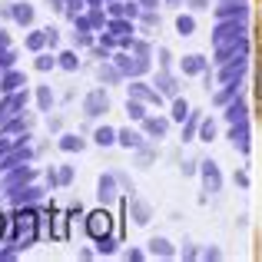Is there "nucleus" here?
Returning a JSON list of instances; mask_svg holds the SVG:
<instances>
[{"label": "nucleus", "instance_id": "obj_1", "mask_svg": "<svg viewBox=\"0 0 262 262\" xmlns=\"http://www.w3.org/2000/svg\"><path fill=\"white\" fill-rule=\"evenodd\" d=\"M106 229H110V216H106V212H96V216H90V232H93V236H103Z\"/></svg>", "mask_w": 262, "mask_h": 262}, {"label": "nucleus", "instance_id": "obj_2", "mask_svg": "<svg viewBox=\"0 0 262 262\" xmlns=\"http://www.w3.org/2000/svg\"><path fill=\"white\" fill-rule=\"evenodd\" d=\"M17 229H20V239L30 243V239H33V216H24V212H20V216H17Z\"/></svg>", "mask_w": 262, "mask_h": 262}, {"label": "nucleus", "instance_id": "obj_3", "mask_svg": "<svg viewBox=\"0 0 262 262\" xmlns=\"http://www.w3.org/2000/svg\"><path fill=\"white\" fill-rule=\"evenodd\" d=\"M0 232H4V216H0Z\"/></svg>", "mask_w": 262, "mask_h": 262}]
</instances>
